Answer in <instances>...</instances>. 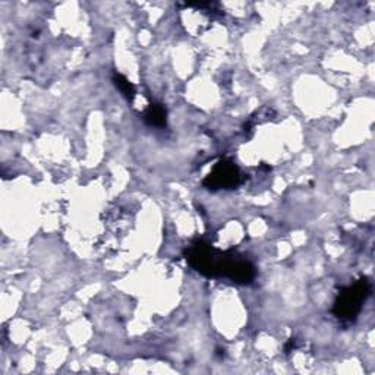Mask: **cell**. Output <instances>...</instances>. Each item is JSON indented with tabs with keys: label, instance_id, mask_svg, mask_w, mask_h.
<instances>
[{
	"label": "cell",
	"instance_id": "1",
	"mask_svg": "<svg viewBox=\"0 0 375 375\" xmlns=\"http://www.w3.org/2000/svg\"><path fill=\"white\" fill-rule=\"evenodd\" d=\"M186 259L198 273L207 277H226L238 285H250L257 271L250 261L233 252H221L210 243L198 240L186 250Z\"/></svg>",
	"mask_w": 375,
	"mask_h": 375
},
{
	"label": "cell",
	"instance_id": "2",
	"mask_svg": "<svg viewBox=\"0 0 375 375\" xmlns=\"http://www.w3.org/2000/svg\"><path fill=\"white\" fill-rule=\"evenodd\" d=\"M371 295V281L364 277L361 280L356 281L352 286L345 288L339 296H337L334 307H333V314L340 318V320L346 321H353L356 316L359 315L362 305Z\"/></svg>",
	"mask_w": 375,
	"mask_h": 375
},
{
	"label": "cell",
	"instance_id": "3",
	"mask_svg": "<svg viewBox=\"0 0 375 375\" xmlns=\"http://www.w3.org/2000/svg\"><path fill=\"white\" fill-rule=\"evenodd\" d=\"M240 183V172L235 163L229 160H220L211 173L202 180V185L209 190H233Z\"/></svg>",
	"mask_w": 375,
	"mask_h": 375
},
{
	"label": "cell",
	"instance_id": "4",
	"mask_svg": "<svg viewBox=\"0 0 375 375\" xmlns=\"http://www.w3.org/2000/svg\"><path fill=\"white\" fill-rule=\"evenodd\" d=\"M144 121L156 128H163L166 126V121H167V111L164 109L163 104H157L153 103L149 104V107L145 110L144 113Z\"/></svg>",
	"mask_w": 375,
	"mask_h": 375
},
{
	"label": "cell",
	"instance_id": "5",
	"mask_svg": "<svg viewBox=\"0 0 375 375\" xmlns=\"http://www.w3.org/2000/svg\"><path fill=\"white\" fill-rule=\"evenodd\" d=\"M113 82L116 85V88L122 92V96L128 100V102H133L135 99V94H137V88L135 85L128 81L123 75L121 73H115L113 75Z\"/></svg>",
	"mask_w": 375,
	"mask_h": 375
},
{
	"label": "cell",
	"instance_id": "6",
	"mask_svg": "<svg viewBox=\"0 0 375 375\" xmlns=\"http://www.w3.org/2000/svg\"><path fill=\"white\" fill-rule=\"evenodd\" d=\"M295 348H296V340H295V339H290V340H289V343L286 345L285 350H286V353H290V352H292Z\"/></svg>",
	"mask_w": 375,
	"mask_h": 375
}]
</instances>
